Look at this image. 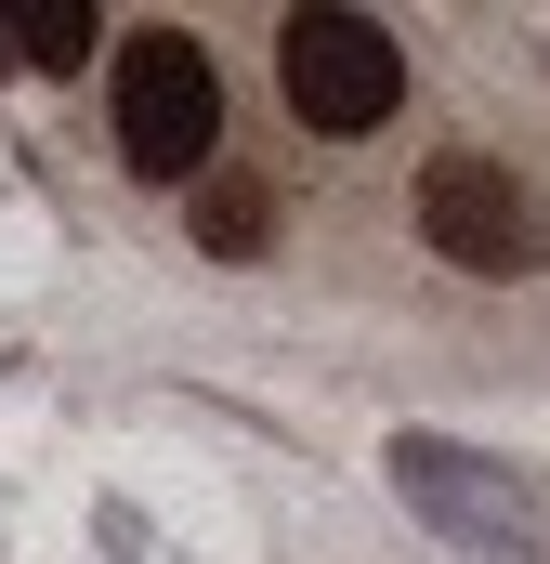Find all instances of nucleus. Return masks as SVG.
<instances>
[{"label": "nucleus", "mask_w": 550, "mask_h": 564, "mask_svg": "<svg viewBox=\"0 0 550 564\" xmlns=\"http://www.w3.org/2000/svg\"><path fill=\"white\" fill-rule=\"evenodd\" d=\"M0 53H26V66H92V0H13L0 13Z\"/></svg>", "instance_id": "39448f33"}, {"label": "nucleus", "mask_w": 550, "mask_h": 564, "mask_svg": "<svg viewBox=\"0 0 550 564\" xmlns=\"http://www.w3.org/2000/svg\"><path fill=\"white\" fill-rule=\"evenodd\" d=\"M394 499H407L432 539H459V552H498V564H525V552H538V525H525V486H512L498 459L446 446V433H394Z\"/></svg>", "instance_id": "20e7f679"}, {"label": "nucleus", "mask_w": 550, "mask_h": 564, "mask_svg": "<svg viewBox=\"0 0 550 564\" xmlns=\"http://www.w3.org/2000/svg\"><path fill=\"white\" fill-rule=\"evenodd\" d=\"M275 66H288V106H301L315 132H381V119L407 106L394 26H381V13H341V0L288 13V26H275Z\"/></svg>", "instance_id": "f03ea898"}, {"label": "nucleus", "mask_w": 550, "mask_h": 564, "mask_svg": "<svg viewBox=\"0 0 550 564\" xmlns=\"http://www.w3.org/2000/svg\"><path fill=\"white\" fill-rule=\"evenodd\" d=\"M197 250H210V263H263L275 250V197L263 184H210V197H197Z\"/></svg>", "instance_id": "423d86ee"}, {"label": "nucleus", "mask_w": 550, "mask_h": 564, "mask_svg": "<svg viewBox=\"0 0 550 564\" xmlns=\"http://www.w3.org/2000/svg\"><path fill=\"white\" fill-rule=\"evenodd\" d=\"M223 132V66L184 40V26H132L119 40V158L144 184H184Z\"/></svg>", "instance_id": "f257e3e1"}, {"label": "nucleus", "mask_w": 550, "mask_h": 564, "mask_svg": "<svg viewBox=\"0 0 550 564\" xmlns=\"http://www.w3.org/2000/svg\"><path fill=\"white\" fill-rule=\"evenodd\" d=\"M419 237H432L459 276H538L550 263V224H538V197H525V171L485 158V144H446V158L419 171Z\"/></svg>", "instance_id": "7ed1b4c3"}]
</instances>
